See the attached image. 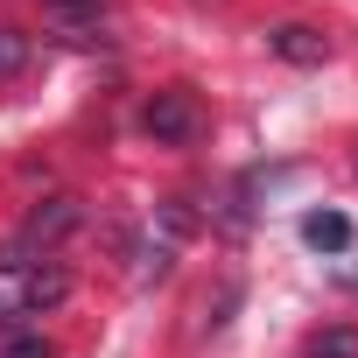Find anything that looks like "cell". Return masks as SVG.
I'll use <instances>...</instances> for the list:
<instances>
[{"label":"cell","instance_id":"6da1fadb","mask_svg":"<svg viewBox=\"0 0 358 358\" xmlns=\"http://www.w3.org/2000/svg\"><path fill=\"white\" fill-rule=\"evenodd\" d=\"M78 225H85V204H78V197H50V204H36V211L22 218L15 246L0 253V260H8V267H29V253H50V246H57V239H71Z\"/></svg>","mask_w":358,"mask_h":358},{"label":"cell","instance_id":"7a4b0ae2","mask_svg":"<svg viewBox=\"0 0 358 358\" xmlns=\"http://www.w3.org/2000/svg\"><path fill=\"white\" fill-rule=\"evenodd\" d=\"M141 127H148L155 141H169V148L197 141V127H204V113H197V92H183V85L155 92V99H148V113H141Z\"/></svg>","mask_w":358,"mask_h":358},{"label":"cell","instance_id":"3957f363","mask_svg":"<svg viewBox=\"0 0 358 358\" xmlns=\"http://www.w3.org/2000/svg\"><path fill=\"white\" fill-rule=\"evenodd\" d=\"M267 43H274V57H288V64H323V57H330V36L309 29V22H281Z\"/></svg>","mask_w":358,"mask_h":358},{"label":"cell","instance_id":"277c9868","mask_svg":"<svg viewBox=\"0 0 358 358\" xmlns=\"http://www.w3.org/2000/svg\"><path fill=\"white\" fill-rule=\"evenodd\" d=\"M302 246L344 253V246H351V218H344V211H309V218H302Z\"/></svg>","mask_w":358,"mask_h":358},{"label":"cell","instance_id":"5b68a950","mask_svg":"<svg viewBox=\"0 0 358 358\" xmlns=\"http://www.w3.org/2000/svg\"><path fill=\"white\" fill-rule=\"evenodd\" d=\"M64 295H71V274H64V267H36V260H29V316L57 309Z\"/></svg>","mask_w":358,"mask_h":358},{"label":"cell","instance_id":"8992f818","mask_svg":"<svg viewBox=\"0 0 358 358\" xmlns=\"http://www.w3.org/2000/svg\"><path fill=\"white\" fill-rule=\"evenodd\" d=\"M29 316V267H8L0 260V323Z\"/></svg>","mask_w":358,"mask_h":358},{"label":"cell","instance_id":"52a82bcc","mask_svg":"<svg viewBox=\"0 0 358 358\" xmlns=\"http://www.w3.org/2000/svg\"><path fill=\"white\" fill-rule=\"evenodd\" d=\"M309 358H358V330H351V323L316 330V337H309Z\"/></svg>","mask_w":358,"mask_h":358},{"label":"cell","instance_id":"ba28073f","mask_svg":"<svg viewBox=\"0 0 358 358\" xmlns=\"http://www.w3.org/2000/svg\"><path fill=\"white\" fill-rule=\"evenodd\" d=\"M22 64H29V36L22 29H0V78H15Z\"/></svg>","mask_w":358,"mask_h":358},{"label":"cell","instance_id":"9c48e42d","mask_svg":"<svg viewBox=\"0 0 358 358\" xmlns=\"http://www.w3.org/2000/svg\"><path fill=\"white\" fill-rule=\"evenodd\" d=\"M43 8H50V15H64V22H78V15H99L106 0H43Z\"/></svg>","mask_w":358,"mask_h":358},{"label":"cell","instance_id":"30bf717a","mask_svg":"<svg viewBox=\"0 0 358 358\" xmlns=\"http://www.w3.org/2000/svg\"><path fill=\"white\" fill-rule=\"evenodd\" d=\"M0 358H50V344H43V337H15V344L0 351Z\"/></svg>","mask_w":358,"mask_h":358}]
</instances>
